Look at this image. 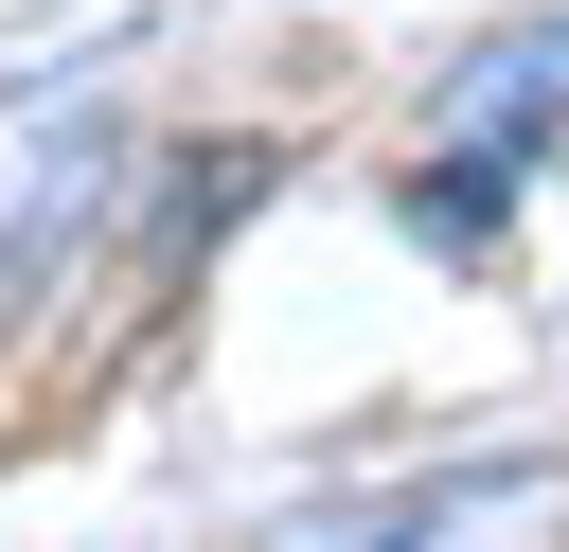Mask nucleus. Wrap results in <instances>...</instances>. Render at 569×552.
Instances as JSON below:
<instances>
[{
    "label": "nucleus",
    "mask_w": 569,
    "mask_h": 552,
    "mask_svg": "<svg viewBox=\"0 0 569 552\" xmlns=\"http://www.w3.org/2000/svg\"><path fill=\"white\" fill-rule=\"evenodd\" d=\"M356 534H569V463H480V481H409Z\"/></svg>",
    "instance_id": "f257e3e1"
},
{
    "label": "nucleus",
    "mask_w": 569,
    "mask_h": 552,
    "mask_svg": "<svg viewBox=\"0 0 569 552\" xmlns=\"http://www.w3.org/2000/svg\"><path fill=\"white\" fill-rule=\"evenodd\" d=\"M498 196H516L498 142H480V160H427V178H409V231H427V249H498Z\"/></svg>",
    "instance_id": "f03ea898"
},
{
    "label": "nucleus",
    "mask_w": 569,
    "mask_h": 552,
    "mask_svg": "<svg viewBox=\"0 0 569 552\" xmlns=\"http://www.w3.org/2000/svg\"><path fill=\"white\" fill-rule=\"evenodd\" d=\"M551 107H569V36H516V53H498V89H480V142L516 160V142H533Z\"/></svg>",
    "instance_id": "7ed1b4c3"
}]
</instances>
